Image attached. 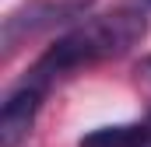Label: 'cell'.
<instances>
[{"label":"cell","instance_id":"6da1fadb","mask_svg":"<svg viewBox=\"0 0 151 147\" xmlns=\"http://www.w3.org/2000/svg\"><path fill=\"white\" fill-rule=\"evenodd\" d=\"M144 32H148V18L137 14V11H116V14L91 18V21L77 25L74 32H67L63 39H56L39 56V63L32 67L28 81L46 91V84H53L63 74L127 53L130 46H137L144 39Z\"/></svg>","mask_w":151,"mask_h":147},{"label":"cell","instance_id":"7a4b0ae2","mask_svg":"<svg viewBox=\"0 0 151 147\" xmlns=\"http://www.w3.org/2000/svg\"><path fill=\"white\" fill-rule=\"evenodd\" d=\"M39 105H42V88L32 84V81H25L21 88H14L4 98V109H0V147H18L32 133Z\"/></svg>","mask_w":151,"mask_h":147},{"label":"cell","instance_id":"3957f363","mask_svg":"<svg viewBox=\"0 0 151 147\" xmlns=\"http://www.w3.org/2000/svg\"><path fill=\"white\" fill-rule=\"evenodd\" d=\"M91 0H39V4H28L25 11L11 14L4 21V46L14 49V42L25 35H32L35 28H46V25H56L63 18H74L77 11H84Z\"/></svg>","mask_w":151,"mask_h":147},{"label":"cell","instance_id":"277c9868","mask_svg":"<svg viewBox=\"0 0 151 147\" xmlns=\"http://www.w3.org/2000/svg\"><path fill=\"white\" fill-rule=\"evenodd\" d=\"M77 147H151V116L144 123H127V126H102L81 137Z\"/></svg>","mask_w":151,"mask_h":147},{"label":"cell","instance_id":"5b68a950","mask_svg":"<svg viewBox=\"0 0 151 147\" xmlns=\"http://www.w3.org/2000/svg\"><path fill=\"white\" fill-rule=\"evenodd\" d=\"M144 67H148V70H151V56H148V60H144Z\"/></svg>","mask_w":151,"mask_h":147}]
</instances>
